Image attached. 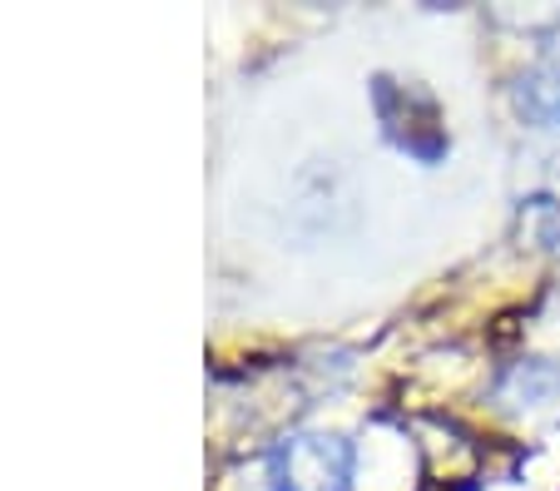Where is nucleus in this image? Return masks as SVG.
<instances>
[{"label":"nucleus","mask_w":560,"mask_h":491,"mask_svg":"<svg viewBox=\"0 0 560 491\" xmlns=\"http://www.w3.org/2000/svg\"><path fill=\"white\" fill-rule=\"evenodd\" d=\"M358 447L342 432H293L268 452L273 491H352Z\"/></svg>","instance_id":"nucleus-1"},{"label":"nucleus","mask_w":560,"mask_h":491,"mask_svg":"<svg viewBox=\"0 0 560 491\" xmlns=\"http://www.w3.org/2000/svg\"><path fill=\"white\" fill-rule=\"evenodd\" d=\"M516 115L536 129H560V40L540 50V60L511 90Z\"/></svg>","instance_id":"nucleus-2"}]
</instances>
